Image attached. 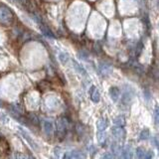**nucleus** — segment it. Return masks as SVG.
Returning <instances> with one entry per match:
<instances>
[{
    "instance_id": "obj_10",
    "label": "nucleus",
    "mask_w": 159,
    "mask_h": 159,
    "mask_svg": "<svg viewBox=\"0 0 159 159\" xmlns=\"http://www.w3.org/2000/svg\"><path fill=\"white\" fill-rule=\"evenodd\" d=\"M145 154H146V152L143 148L139 147L136 149V156L138 158H145Z\"/></svg>"
},
{
    "instance_id": "obj_6",
    "label": "nucleus",
    "mask_w": 159,
    "mask_h": 159,
    "mask_svg": "<svg viewBox=\"0 0 159 159\" xmlns=\"http://www.w3.org/2000/svg\"><path fill=\"white\" fill-rule=\"evenodd\" d=\"M107 125H108V122L107 119H101V120H98V128L99 131L106 129V127H107Z\"/></svg>"
},
{
    "instance_id": "obj_5",
    "label": "nucleus",
    "mask_w": 159,
    "mask_h": 159,
    "mask_svg": "<svg viewBox=\"0 0 159 159\" xmlns=\"http://www.w3.org/2000/svg\"><path fill=\"white\" fill-rule=\"evenodd\" d=\"M112 134L116 138H120V137H123L124 136V131H123L122 128H120V126L113 127V129H112Z\"/></svg>"
},
{
    "instance_id": "obj_3",
    "label": "nucleus",
    "mask_w": 159,
    "mask_h": 159,
    "mask_svg": "<svg viewBox=\"0 0 159 159\" xmlns=\"http://www.w3.org/2000/svg\"><path fill=\"white\" fill-rule=\"evenodd\" d=\"M89 96H91L92 101L94 102H99V93L96 89V87H92L89 89Z\"/></svg>"
},
{
    "instance_id": "obj_14",
    "label": "nucleus",
    "mask_w": 159,
    "mask_h": 159,
    "mask_svg": "<svg viewBox=\"0 0 159 159\" xmlns=\"http://www.w3.org/2000/svg\"><path fill=\"white\" fill-rule=\"evenodd\" d=\"M102 157H103V158H112L113 155H112V154H111V155H108V154H106V155H103Z\"/></svg>"
},
{
    "instance_id": "obj_13",
    "label": "nucleus",
    "mask_w": 159,
    "mask_h": 159,
    "mask_svg": "<svg viewBox=\"0 0 159 159\" xmlns=\"http://www.w3.org/2000/svg\"><path fill=\"white\" fill-rule=\"evenodd\" d=\"M153 116H154V121H155V123H157L158 122V111H157V108L155 109V111H154Z\"/></svg>"
},
{
    "instance_id": "obj_12",
    "label": "nucleus",
    "mask_w": 159,
    "mask_h": 159,
    "mask_svg": "<svg viewBox=\"0 0 159 159\" xmlns=\"http://www.w3.org/2000/svg\"><path fill=\"white\" fill-rule=\"evenodd\" d=\"M149 136V131L147 130V129H145V130H143L140 134V139H147Z\"/></svg>"
},
{
    "instance_id": "obj_8",
    "label": "nucleus",
    "mask_w": 159,
    "mask_h": 159,
    "mask_svg": "<svg viewBox=\"0 0 159 159\" xmlns=\"http://www.w3.org/2000/svg\"><path fill=\"white\" fill-rule=\"evenodd\" d=\"M44 128H45V131H46L47 134H49V132L52 133V131H53L52 123L49 121H44Z\"/></svg>"
},
{
    "instance_id": "obj_2",
    "label": "nucleus",
    "mask_w": 159,
    "mask_h": 159,
    "mask_svg": "<svg viewBox=\"0 0 159 159\" xmlns=\"http://www.w3.org/2000/svg\"><path fill=\"white\" fill-rule=\"evenodd\" d=\"M10 153V147L7 140L3 137H0V158H5Z\"/></svg>"
},
{
    "instance_id": "obj_1",
    "label": "nucleus",
    "mask_w": 159,
    "mask_h": 159,
    "mask_svg": "<svg viewBox=\"0 0 159 159\" xmlns=\"http://www.w3.org/2000/svg\"><path fill=\"white\" fill-rule=\"evenodd\" d=\"M13 15L12 12L6 7L0 8V23L4 25H9L12 21Z\"/></svg>"
},
{
    "instance_id": "obj_4",
    "label": "nucleus",
    "mask_w": 159,
    "mask_h": 159,
    "mask_svg": "<svg viewBox=\"0 0 159 159\" xmlns=\"http://www.w3.org/2000/svg\"><path fill=\"white\" fill-rule=\"evenodd\" d=\"M109 94H111V98L113 99V101L116 102L118 98L120 97V92H119V89L116 88H111L109 89Z\"/></svg>"
},
{
    "instance_id": "obj_7",
    "label": "nucleus",
    "mask_w": 159,
    "mask_h": 159,
    "mask_svg": "<svg viewBox=\"0 0 159 159\" xmlns=\"http://www.w3.org/2000/svg\"><path fill=\"white\" fill-rule=\"evenodd\" d=\"M65 158H80L82 157L81 154H79L78 151H70L65 154Z\"/></svg>"
},
{
    "instance_id": "obj_9",
    "label": "nucleus",
    "mask_w": 159,
    "mask_h": 159,
    "mask_svg": "<svg viewBox=\"0 0 159 159\" xmlns=\"http://www.w3.org/2000/svg\"><path fill=\"white\" fill-rule=\"evenodd\" d=\"M59 60L61 61V63L62 64H67L68 63V61H69V56L67 54H65V53H61L59 55Z\"/></svg>"
},
{
    "instance_id": "obj_11",
    "label": "nucleus",
    "mask_w": 159,
    "mask_h": 159,
    "mask_svg": "<svg viewBox=\"0 0 159 159\" xmlns=\"http://www.w3.org/2000/svg\"><path fill=\"white\" fill-rule=\"evenodd\" d=\"M114 124H116V126H122L124 124V118L122 116H118L114 119Z\"/></svg>"
}]
</instances>
